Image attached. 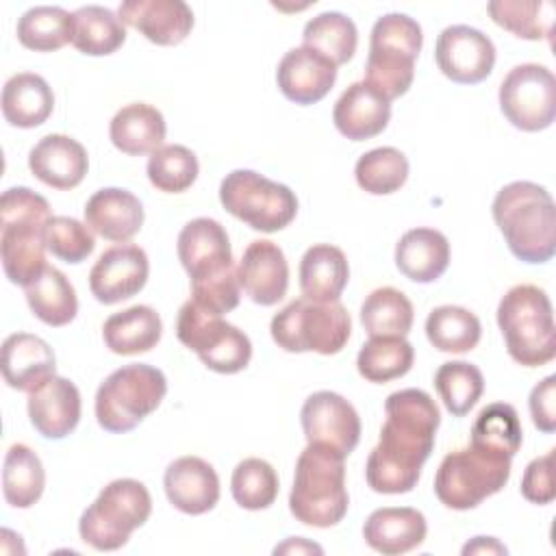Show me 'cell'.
Masks as SVG:
<instances>
[{"instance_id":"cell-4","label":"cell","mask_w":556,"mask_h":556,"mask_svg":"<svg viewBox=\"0 0 556 556\" xmlns=\"http://www.w3.org/2000/svg\"><path fill=\"white\" fill-rule=\"evenodd\" d=\"M350 506L345 489V456L337 450L308 443L298 460L289 493L291 515L313 528L337 526Z\"/></svg>"},{"instance_id":"cell-5","label":"cell","mask_w":556,"mask_h":556,"mask_svg":"<svg viewBox=\"0 0 556 556\" xmlns=\"http://www.w3.org/2000/svg\"><path fill=\"white\" fill-rule=\"evenodd\" d=\"M497 326L508 356L523 367H541L556 356L549 295L536 285L510 287L497 304Z\"/></svg>"},{"instance_id":"cell-12","label":"cell","mask_w":556,"mask_h":556,"mask_svg":"<svg viewBox=\"0 0 556 556\" xmlns=\"http://www.w3.org/2000/svg\"><path fill=\"white\" fill-rule=\"evenodd\" d=\"M178 341L217 374H239L252 358V343L243 330L222 319L191 298L180 306L176 319Z\"/></svg>"},{"instance_id":"cell-3","label":"cell","mask_w":556,"mask_h":556,"mask_svg":"<svg viewBox=\"0 0 556 556\" xmlns=\"http://www.w3.org/2000/svg\"><path fill=\"white\" fill-rule=\"evenodd\" d=\"M50 204L28 187H11L0 198V261L4 276L28 287L46 269Z\"/></svg>"},{"instance_id":"cell-9","label":"cell","mask_w":556,"mask_h":556,"mask_svg":"<svg viewBox=\"0 0 556 556\" xmlns=\"http://www.w3.org/2000/svg\"><path fill=\"white\" fill-rule=\"evenodd\" d=\"M167 393L161 369L132 363L115 369L96 391V419L106 432H128L159 408Z\"/></svg>"},{"instance_id":"cell-25","label":"cell","mask_w":556,"mask_h":556,"mask_svg":"<svg viewBox=\"0 0 556 556\" xmlns=\"http://www.w3.org/2000/svg\"><path fill=\"white\" fill-rule=\"evenodd\" d=\"M428 523L421 510L410 506L376 508L363 523L365 543L382 556H400L426 541Z\"/></svg>"},{"instance_id":"cell-50","label":"cell","mask_w":556,"mask_h":556,"mask_svg":"<svg viewBox=\"0 0 556 556\" xmlns=\"http://www.w3.org/2000/svg\"><path fill=\"white\" fill-rule=\"evenodd\" d=\"M463 554H508V549L493 536H473L469 543L463 545Z\"/></svg>"},{"instance_id":"cell-17","label":"cell","mask_w":556,"mask_h":556,"mask_svg":"<svg viewBox=\"0 0 556 556\" xmlns=\"http://www.w3.org/2000/svg\"><path fill=\"white\" fill-rule=\"evenodd\" d=\"M150 274L148 254L135 243H119L100 254L89 271L91 295L100 304H117L137 295Z\"/></svg>"},{"instance_id":"cell-41","label":"cell","mask_w":556,"mask_h":556,"mask_svg":"<svg viewBox=\"0 0 556 556\" xmlns=\"http://www.w3.org/2000/svg\"><path fill=\"white\" fill-rule=\"evenodd\" d=\"M486 11L497 26L519 39L539 41L552 37L556 9L549 0H493Z\"/></svg>"},{"instance_id":"cell-28","label":"cell","mask_w":556,"mask_h":556,"mask_svg":"<svg viewBox=\"0 0 556 556\" xmlns=\"http://www.w3.org/2000/svg\"><path fill=\"white\" fill-rule=\"evenodd\" d=\"M395 265L413 282H434L450 265V241L441 230L410 228L395 243Z\"/></svg>"},{"instance_id":"cell-30","label":"cell","mask_w":556,"mask_h":556,"mask_svg":"<svg viewBox=\"0 0 556 556\" xmlns=\"http://www.w3.org/2000/svg\"><path fill=\"white\" fill-rule=\"evenodd\" d=\"M350 280V265L341 248L330 243L311 245L300 261L302 298L313 302H339Z\"/></svg>"},{"instance_id":"cell-8","label":"cell","mask_w":556,"mask_h":556,"mask_svg":"<svg viewBox=\"0 0 556 556\" xmlns=\"http://www.w3.org/2000/svg\"><path fill=\"white\" fill-rule=\"evenodd\" d=\"M269 332L285 352L339 354L352 332V319L341 302H313L300 298L271 317Z\"/></svg>"},{"instance_id":"cell-1","label":"cell","mask_w":556,"mask_h":556,"mask_svg":"<svg viewBox=\"0 0 556 556\" xmlns=\"http://www.w3.org/2000/svg\"><path fill=\"white\" fill-rule=\"evenodd\" d=\"M384 415L380 441L365 463V480L376 493L400 495L417 486L434 447L441 413L426 391L400 389L387 397Z\"/></svg>"},{"instance_id":"cell-37","label":"cell","mask_w":556,"mask_h":556,"mask_svg":"<svg viewBox=\"0 0 556 556\" xmlns=\"http://www.w3.org/2000/svg\"><path fill=\"white\" fill-rule=\"evenodd\" d=\"M302 46L311 48L313 52L328 59L334 67H339L354 56L358 46V30L348 15L339 11H324L306 22Z\"/></svg>"},{"instance_id":"cell-6","label":"cell","mask_w":556,"mask_h":556,"mask_svg":"<svg viewBox=\"0 0 556 556\" xmlns=\"http://www.w3.org/2000/svg\"><path fill=\"white\" fill-rule=\"evenodd\" d=\"M424 35L417 20L406 13H387L376 20L369 35L365 83L389 102L404 96L415 78V61Z\"/></svg>"},{"instance_id":"cell-43","label":"cell","mask_w":556,"mask_h":556,"mask_svg":"<svg viewBox=\"0 0 556 556\" xmlns=\"http://www.w3.org/2000/svg\"><path fill=\"white\" fill-rule=\"evenodd\" d=\"M354 178L358 187L371 195L395 193L408 178V159L391 146L374 148L358 156Z\"/></svg>"},{"instance_id":"cell-38","label":"cell","mask_w":556,"mask_h":556,"mask_svg":"<svg viewBox=\"0 0 556 556\" xmlns=\"http://www.w3.org/2000/svg\"><path fill=\"white\" fill-rule=\"evenodd\" d=\"M426 337L439 352L465 354L478 345L482 326L469 308L443 304L428 313Z\"/></svg>"},{"instance_id":"cell-14","label":"cell","mask_w":556,"mask_h":556,"mask_svg":"<svg viewBox=\"0 0 556 556\" xmlns=\"http://www.w3.org/2000/svg\"><path fill=\"white\" fill-rule=\"evenodd\" d=\"M178 258L191 278V289L237 276L226 228L211 217H195L182 226L176 241Z\"/></svg>"},{"instance_id":"cell-33","label":"cell","mask_w":556,"mask_h":556,"mask_svg":"<svg viewBox=\"0 0 556 556\" xmlns=\"http://www.w3.org/2000/svg\"><path fill=\"white\" fill-rule=\"evenodd\" d=\"M24 295L33 315L52 328L67 326L78 313V298L72 282L61 269L50 265L24 287Z\"/></svg>"},{"instance_id":"cell-44","label":"cell","mask_w":556,"mask_h":556,"mask_svg":"<svg viewBox=\"0 0 556 556\" xmlns=\"http://www.w3.org/2000/svg\"><path fill=\"white\" fill-rule=\"evenodd\" d=\"M434 389L454 417L467 415L484 391L482 371L467 361H447L434 374Z\"/></svg>"},{"instance_id":"cell-23","label":"cell","mask_w":556,"mask_h":556,"mask_svg":"<svg viewBox=\"0 0 556 556\" xmlns=\"http://www.w3.org/2000/svg\"><path fill=\"white\" fill-rule=\"evenodd\" d=\"M56 376V358L52 348L37 334L15 332L2 343V378L24 393H33Z\"/></svg>"},{"instance_id":"cell-15","label":"cell","mask_w":556,"mask_h":556,"mask_svg":"<svg viewBox=\"0 0 556 556\" xmlns=\"http://www.w3.org/2000/svg\"><path fill=\"white\" fill-rule=\"evenodd\" d=\"M434 61L445 78L458 85L482 83L495 65V46L482 30L454 24L439 33Z\"/></svg>"},{"instance_id":"cell-49","label":"cell","mask_w":556,"mask_h":556,"mask_svg":"<svg viewBox=\"0 0 556 556\" xmlns=\"http://www.w3.org/2000/svg\"><path fill=\"white\" fill-rule=\"evenodd\" d=\"M530 417L534 428L545 434L556 430V376H545L541 382L534 384L528 397Z\"/></svg>"},{"instance_id":"cell-31","label":"cell","mask_w":556,"mask_h":556,"mask_svg":"<svg viewBox=\"0 0 556 556\" xmlns=\"http://www.w3.org/2000/svg\"><path fill=\"white\" fill-rule=\"evenodd\" d=\"M163 334V321L152 306L137 304L113 313L102 326L104 345L119 356H135L156 348Z\"/></svg>"},{"instance_id":"cell-45","label":"cell","mask_w":556,"mask_h":556,"mask_svg":"<svg viewBox=\"0 0 556 556\" xmlns=\"http://www.w3.org/2000/svg\"><path fill=\"white\" fill-rule=\"evenodd\" d=\"M278 473L263 458H243L230 478L235 502L245 510H265L278 497Z\"/></svg>"},{"instance_id":"cell-47","label":"cell","mask_w":556,"mask_h":556,"mask_svg":"<svg viewBox=\"0 0 556 556\" xmlns=\"http://www.w3.org/2000/svg\"><path fill=\"white\" fill-rule=\"evenodd\" d=\"M46 248L59 261L76 265V263H83L93 252L96 241L87 224L74 217L56 215L48 222Z\"/></svg>"},{"instance_id":"cell-42","label":"cell","mask_w":556,"mask_h":556,"mask_svg":"<svg viewBox=\"0 0 556 556\" xmlns=\"http://www.w3.org/2000/svg\"><path fill=\"white\" fill-rule=\"evenodd\" d=\"M17 41L35 52H52L72 43V13L63 7H33L20 20L15 28Z\"/></svg>"},{"instance_id":"cell-2","label":"cell","mask_w":556,"mask_h":556,"mask_svg":"<svg viewBox=\"0 0 556 556\" xmlns=\"http://www.w3.org/2000/svg\"><path fill=\"white\" fill-rule=\"evenodd\" d=\"M491 213L508 250L523 263L539 265L556 254V206L549 191L530 180L504 185Z\"/></svg>"},{"instance_id":"cell-11","label":"cell","mask_w":556,"mask_h":556,"mask_svg":"<svg viewBox=\"0 0 556 556\" xmlns=\"http://www.w3.org/2000/svg\"><path fill=\"white\" fill-rule=\"evenodd\" d=\"M222 206L258 232H278L298 215L295 193L254 169H232L219 185Z\"/></svg>"},{"instance_id":"cell-20","label":"cell","mask_w":556,"mask_h":556,"mask_svg":"<svg viewBox=\"0 0 556 556\" xmlns=\"http://www.w3.org/2000/svg\"><path fill=\"white\" fill-rule=\"evenodd\" d=\"M117 15L156 46H176L193 28V11L182 0H126Z\"/></svg>"},{"instance_id":"cell-40","label":"cell","mask_w":556,"mask_h":556,"mask_svg":"<svg viewBox=\"0 0 556 556\" xmlns=\"http://www.w3.org/2000/svg\"><path fill=\"white\" fill-rule=\"evenodd\" d=\"M415 350L406 337H369L358 350L356 369L367 382L384 384L406 376L413 367Z\"/></svg>"},{"instance_id":"cell-16","label":"cell","mask_w":556,"mask_h":556,"mask_svg":"<svg viewBox=\"0 0 556 556\" xmlns=\"http://www.w3.org/2000/svg\"><path fill=\"white\" fill-rule=\"evenodd\" d=\"M308 443H321L348 456L361 441V417L356 408L334 391H315L300 410Z\"/></svg>"},{"instance_id":"cell-18","label":"cell","mask_w":556,"mask_h":556,"mask_svg":"<svg viewBox=\"0 0 556 556\" xmlns=\"http://www.w3.org/2000/svg\"><path fill=\"white\" fill-rule=\"evenodd\" d=\"M239 287L261 306L278 304L289 289V263L280 245L269 239H254L237 267Z\"/></svg>"},{"instance_id":"cell-32","label":"cell","mask_w":556,"mask_h":556,"mask_svg":"<svg viewBox=\"0 0 556 556\" xmlns=\"http://www.w3.org/2000/svg\"><path fill=\"white\" fill-rule=\"evenodd\" d=\"M2 115L15 128L41 126L54 109V93L46 78L33 72L11 76L2 87Z\"/></svg>"},{"instance_id":"cell-26","label":"cell","mask_w":556,"mask_h":556,"mask_svg":"<svg viewBox=\"0 0 556 556\" xmlns=\"http://www.w3.org/2000/svg\"><path fill=\"white\" fill-rule=\"evenodd\" d=\"M391 119V102L365 80L352 83L334 102L332 122L350 141H365L380 135Z\"/></svg>"},{"instance_id":"cell-24","label":"cell","mask_w":556,"mask_h":556,"mask_svg":"<svg viewBox=\"0 0 556 556\" xmlns=\"http://www.w3.org/2000/svg\"><path fill=\"white\" fill-rule=\"evenodd\" d=\"M80 391L61 376L28 393V417L33 428L46 439H65L80 421Z\"/></svg>"},{"instance_id":"cell-22","label":"cell","mask_w":556,"mask_h":556,"mask_svg":"<svg viewBox=\"0 0 556 556\" xmlns=\"http://www.w3.org/2000/svg\"><path fill=\"white\" fill-rule=\"evenodd\" d=\"M28 167L43 185L67 191L83 182L89 169V156L83 143L70 135H46L28 152Z\"/></svg>"},{"instance_id":"cell-35","label":"cell","mask_w":556,"mask_h":556,"mask_svg":"<svg viewBox=\"0 0 556 556\" xmlns=\"http://www.w3.org/2000/svg\"><path fill=\"white\" fill-rule=\"evenodd\" d=\"M523 430L513 404L493 402L484 406L471 426V447L510 458L519 452Z\"/></svg>"},{"instance_id":"cell-36","label":"cell","mask_w":556,"mask_h":556,"mask_svg":"<svg viewBox=\"0 0 556 556\" xmlns=\"http://www.w3.org/2000/svg\"><path fill=\"white\" fill-rule=\"evenodd\" d=\"M46 486V471L37 452L24 443H13L4 454L2 493L13 508H30Z\"/></svg>"},{"instance_id":"cell-34","label":"cell","mask_w":556,"mask_h":556,"mask_svg":"<svg viewBox=\"0 0 556 556\" xmlns=\"http://www.w3.org/2000/svg\"><path fill=\"white\" fill-rule=\"evenodd\" d=\"M126 41V28L117 13L100 4H87L72 13V46L87 56H106Z\"/></svg>"},{"instance_id":"cell-13","label":"cell","mask_w":556,"mask_h":556,"mask_svg":"<svg viewBox=\"0 0 556 556\" xmlns=\"http://www.w3.org/2000/svg\"><path fill=\"white\" fill-rule=\"evenodd\" d=\"M500 109L519 130L539 132L556 117V78L539 63L515 65L500 85Z\"/></svg>"},{"instance_id":"cell-46","label":"cell","mask_w":556,"mask_h":556,"mask_svg":"<svg viewBox=\"0 0 556 556\" xmlns=\"http://www.w3.org/2000/svg\"><path fill=\"white\" fill-rule=\"evenodd\" d=\"M146 172L154 189L163 193H182L195 182L200 174V165H198V156L189 148L180 143H172V146H161L150 154Z\"/></svg>"},{"instance_id":"cell-29","label":"cell","mask_w":556,"mask_h":556,"mask_svg":"<svg viewBox=\"0 0 556 556\" xmlns=\"http://www.w3.org/2000/svg\"><path fill=\"white\" fill-rule=\"evenodd\" d=\"M165 132L167 126L163 113L146 102H130L122 106L109 124L111 143L128 156L152 154L163 146Z\"/></svg>"},{"instance_id":"cell-27","label":"cell","mask_w":556,"mask_h":556,"mask_svg":"<svg viewBox=\"0 0 556 556\" xmlns=\"http://www.w3.org/2000/svg\"><path fill=\"white\" fill-rule=\"evenodd\" d=\"M83 211L89 230L106 241L126 243L143 226V206L139 198L119 187H104L96 191Z\"/></svg>"},{"instance_id":"cell-21","label":"cell","mask_w":556,"mask_h":556,"mask_svg":"<svg viewBox=\"0 0 556 556\" xmlns=\"http://www.w3.org/2000/svg\"><path fill=\"white\" fill-rule=\"evenodd\" d=\"M337 80V67L311 48H291L278 63L276 83L280 93L302 106L328 96Z\"/></svg>"},{"instance_id":"cell-48","label":"cell","mask_w":556,"mask_h":556,"mask_svg":"<svg viewBox=\"0 0 556 556\" xmlns=\"http://www.w3.org/2000/svg\"><path fill=\"white\" fill-rule=\"evenodd\" d=\"M521 495L530 504H552L556 497V486H554V450L547 454L534 458L528 463L521 476Z\"/></svg>"},{"instance_id":"cell-10","label":"cell","mask_w":556,"mask_h":556,"mask_svg":"<svg viewBox=\"0 0 556 556\" xmlns=\"http://www.w3.org/2000/svg\"><path fill=\"white\" fill-rule=\"evenodd\" d=\"M508 478L510 458L469 445L443 456L434 473V495L452 510H469L502 491Z\"/></svg>"},{"instance_id":"cell-19","label":"cell","mask_w":556,"mask_h":556,"mask_svg":"<svg viewBox=\"0 0 556 556\" xmlns=\"http://www.w3.org/2000/svg\"><path fill=\"white\" fill-rule=\"evenodd\" d=\"M163 486L169 504L185 515H204L219 502V478L200 456H180L167 465Z\"/></svg>"},{"instance_id":"cell-7","label":"cell","mask_w":556,"mask_h":556,"mask_svg":"<svg viewBox=\"0 0 556 556\" xmlns=\"http://www.w3.org/2000/svg\"><path fill=\"white\" fill-rule=\"evenodd\" d=\"M150 513L152 497L146 484L135 478H117L85 508L78 521V534L98 552H115L148 521Z\"/></svg>"},{"instance_id":"cell-39","label":"cell","mask_w":556,"mask_h":556,"mask_svg":"<svg viewBox=\"0 0 556 556\" xmlns=\"http://www.w3.org/2000/svg\"><path fill=\"white\" fill-rule=\"evenodd\" d=\"M413 319L410 300L395 287L374 289L361 306V324L369 337H406Z\"/></svg>"},{"instance_id":"cell-51","label":"cell","mask_w":556,"mask_h":556,"mask_svg":"<svg viewBox=\"0 0 556 556\" xmlns=\"http://www.w3.org/2000/svg\"><path fill=\"white\" fill-rule=\"evenodd\" d=\"M274 554H324V549L302 536H291L282 545H276Z\"/></svg>"}]
</instances>
